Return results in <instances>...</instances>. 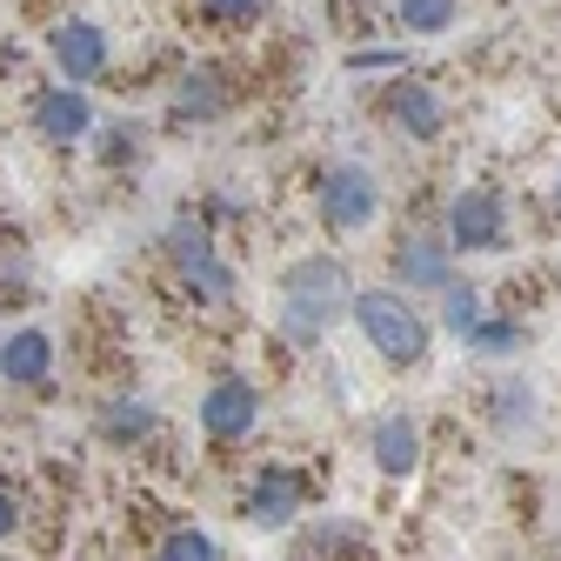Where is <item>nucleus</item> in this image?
Segmentation results:
<instances>
[{
    "instance_id": "nucleus-20",
    "label": "nucleus",
    "mask_w": 561,
    "mask_h": 561,
    "mask_svg": "<svg viewBox=\"0 0 561 561\" xmlns=\"http://www.w3.org/2000/svg\"><path fill=\"white\" fill-rule=\"evenodd\" d=\"M134 148H140L134 121H114V127H101V161H134Z\"/></svg>"
},
{
    "instance_id": "nucleus-17",
    "label": "nucleus",
    "mask_w": 561,
    "mask_h": 561,
    "mask_svg": "<svg viewBox=\"0 0 561 561\" xmlns=\"http://www.w3.org/2000/svg\"><path fill=\"white\" fill-rule=\"evenodd\" d=\"M401 27L408 34H448L455 27V0H401Z\"/></svg>"
},
{
    "instance_id": "nucleus-23",
    "label": "nucleus",
    "mask_w": 561,
    "mask_h": 561,
    "mask_svg": "<svg viewBox=\"0 0 561 561\" xmlns=\"http://www.w3.org/2000/svg\"><path fill=\"white\" fill-rule=\"evenodd\" d=\"M14 528H21V502L8 495V488H0V541H8Z\"/></svg>"
},
{
    "instance_id": "nucleus-3",
    "label": "nucleus",
    "mask_w": 561,
    "mask_h": 561,
    "mask_svg": "<svg viewBox=\"0 0 561 561\" xmlns=\"http://www.w3.org/2000/svg\"><path fill=\"white\" fill-rule=\"evenodd\" d=\"M168 254H174L181 280L194 288V301H234V267L221 261L215 234H207L201 221H174L168 228Z\"/></svg>"
},
{
    "instance_id": "nucleus-15",
    "label": "nucleus",
    "mask_w": 561,
    "mask_h": 561,
    "mask_svg": "<svg viewBox=\"0 0 561 561\" xmlns=\"http://www.w3.org/2000/svg\"><path fill=\"white\" fill-rule=\"evenodd\" d=\"M154 428H161V414H154L148 401H107V408H101V435L121 442V448H127V442H148Z\"/></svg>"
},
{
    "instance_id": "nucleus-6",
    "label": "nucleus",
    "mask_w": 561,
    "mask_h": 561,
    "mask_svg": "<svg viewBox=\"0 0 561 561\" xmlns=\"http://www.w3.org/2000/svg\"><path fill=\"white\" fill-rule=\"evenodd\" d=\"M47 54H54V67L75 88H94L101 75H107V60H114V47H107V27L101 21H54L47 27Z\"/></svg>"
},
{
    "instance_id": "nucleus-12",
    "label": "nucleus",
    "mask_w": 561,
    "mask_h": 561,
    "mask_svg": "<svg viewBox=\"0 0 561 561\" xmlns=\"http://www.w3.org/2000/svg\"><path fill=\"white\" fill-rule=\"evenodd\" d=\"M394 274L408 280V288H448V280H455V248L435 241V234H414V241H401Z\"/></svg>"
},
{
    "instance_id": "nucleus-11",
    "label": "nucleus",
    "mask_w": 561,
    "mask_h": 561,
    "mask_svg": "<svg viewBox=\"0 0 561 561\" xmlns=\"http://www.w3.org/2000/svg\"><path fill=\"white\" fill-rule=\"evenodd\" d=\"M0 381H14V388H47L54 381V341L41 328H21L0 341Z\"/></svg>"
},
{
    "instance_id": "nucleus-8",
    "label": "nucleus",
    "mask_w": 561,
    "mask_h": 561,
    "mask_svg": "<svg viewBox=\"0 0 561 561\" xmlns=\"http://www.w3.org/2000/svg\"><path fill=\"white\" fill-rule=\"evenodd\" d=\"M27 121H34L41 140H54V148H75V140L94 134V107H88V94L75 81H67V88H41L34 107H27Z\"/></svg>"
},
{
    "instance_id": "nucleus-5",
    "label": "nucleus",
    "mask_w": 561,
    "mask_h": 561,
    "mask_svg": "<svg viewBox=\"0 0 561 561\" xmlns=\"http://www.w3.org/2000/svg\"><path fill=\"white\" fill-rule=\"evenodd\" d=\"M508 241V207L495 187H468L448 207V248L455 254H495Z\"/></svg>"
},
{
    "instance_id": "nucleus-24",
    "label": "nucleus",
    "mask_w": 561,
    "mask_h": 561,
    "mask_svg": "<svg viewBox=\"0 0 561 561\" xmlns=\"http://www.w3.org/2000/svg\"><path fill=\"white\" fill-rule=\"evenodd\" d=\"M554 215H561V181H554Z\"/></svg>"
},
{
    "instance_id": "nucleus-2",
    "label": "nucleus",
    "mask_w": 561,
    "mask_h": 561,
    "mask_svg": "<svg viewBox=\"0 0 561 561\" xmlns=\"http://www.w3.org/2000/svg\"><path fill=\"white\" fill-rule=\"evenodd\" d=\"M347 314L362 321V334L375 341V355H381V362L414 368L421 355H428V321H421L414 301H401L394 288H362L355 301H347Z\"/></svg>"
},
{
    "instance_id": "nucleus-14",
    "label": "nucleus",
    "mask_w": 561,
    "mask_h": 561,
    "mask_svg": "<svg viewBox=\"0 0 561 561\" xmlns=\"http://www.w3.org/2000/svg\"><path fill=\"white\" fill-rule=\"evenodd\" d=\"M388 114L408 127V140H435L442 121H448V114H442V94H435V88H421V81H401L394 101H388Z\"/></svg>"
},
{
    "instance_id": "nucleus-16",
    "label": "nucleus",
    "mask_w": 561,
    "mask_h": 561,
    "mask_svg": "<svg viewBox=\"0 0 561 561\" xmlns=\"http://www.w3.org/2000/svg\"><path fill=\"white\" fill-rule=\"evenodd\" d=\"M154 561H221V541L201 535V528H174V535L154 548Z\"/></svg>"
},
{
    "instance_id": "nucleus-18",
    "label": "nucleus",
    "mask_w": 561,
    "mask_h": 561,
    "mask_svg": "<svg viewBox=\"0 0 561 561\" xmlns=\"http://www.w3.org/2000/svg\"><path fill=\"white\" fill-rule=\"evenodd\" d=\"M461 341L474 347V355H515V347H522V328H515V321H488V314H481Z\"/></svg>"
},
{
    "instance_id": "nucleus-10",
    "label": "nucleus",
    "mask_w": 561,
    "mask_h": 561,
    "mask_svg": "<svg viewBox=\"0 0 561 561\" xmlns=\"http://www.w3.org/2000/svg\"><path fill=\"white\" fill-rule=\"evenodd\" d=\"M234 107V88H228V67H215V60H201V67H187L181 75V88H174V121L187 127H201V121H221Z\"/></svg>"
},
{
    "instance_id": "nucleus-19",
    "label": "nucleus",
    "mask_w": 561,
    "mask_h": 561,
    "mask_svg": "<svg viewBox=\"0 0 561 561\" xmlns=\"http://www.w3.org/2000/svg\"><path fill=\"white\" fill-rule=\"evenodd\" d=\"M442 295H448V301H442V321H448L455 334H468V328L481 321V295H474V288H455V280H448Z\"/></svg>"
},
{
    "instance_id": "nucleus-4",
    "label": "nucleus",
    "mask_w": 561,
    "mask_h": 561,
    "mask_svg": "<svg viewBox=\"0 0 561 561\" xmlns=\"http://www.w3.org/2000/svg\"><path fill=\"white\" fill-rule=\"evenodd\" d=\"M375 207H381V187H375L368 168L334 161V168L321 174V221H328L334 234H362V228L375 221Z\"/></svg>"
},
{
    "instance_id": "nucleus-9",
    "label": "nucleus",
    "mask_w": 561,
    "mask_h": 561,
    "mask_svg": "<svg viewBox=\"0 0 561 561\" xmlns=\"http://www.w3.org/2000/svg\"><path fill=\"white\" fill-rule=\"evenodd\" d=\"M241 515L254 528H288L301 515V474L295 468H261L248 481V495H241Z\"/></svg>"
},
{
    "instance_id": "nucleus-1",
    "label": "nucleus",
    "mask_w": 561,
    "mask_h": 561,
    "mask_svg": "<svg viewBox=\"0 0 561 561\" xmlns=\"http://www.w3.org/2000/svg\"><path fill=\"white\" fill-rule=\"evenodd\" d=\"M347 301H355L347 267L334 254H308V261L288 267V280H280V334L295 347H321L328 328L347 314Z\"/></svg>"
},
{
    "instance_id": "nucleus-21",
    "label": "nucleus",
    "mask_w": 561,
    "mask_h": 561,
    "mask_svg": "<svg viewBox=\"0 0 561 561\" xmlns=\"http://www.w3.org/2000/svg\"><path fill=\"white\" fill-rule=\"evenodd\" d=\"M215 21H254V14H267V0H201Z\"/></svg>"
},
{
    "instance_id": "nucleus-7",
    "label": "nucleus",
    "mask_w": 561,
    "mask_h": 561,
    "mask_svg": "<svg viewBox=\"0 0 561 561\" xmlns=\"http://www.w3.org/2000/svg\"><path fill=\"white\" fill-rule=\"evenodd\" d=\"M254 421H261V388L248 375H221L201 394V435L207 442H248Z\"/></svg>"
},
{
    "instance_id": "nucleus-22",
    "label": "nucleus",
    "mask_w": 561,
    "mask_h": 561,
    "mask_svg": "<svg viewBox=\"0 0 561 561\" xmlns=\"http://www.w3.org/2000/svg\"><path fill=\"white\" fill-rule=\"evenodd\" d=\"M522 408H528V388H495V421H502V428H508Z\"/></svg>"
},
{
    "instance_id": "nucleus-13",
    "label": "nucleus",
    "mask_w": 561,
    "mask_h": 561,
    "mask_svg": "<svg viewBox=\"0 0 561 561\" xmlns=\"http://www.w3.org/2000/svg\"><path fill=\"white\" fill-rule=\"evenodd\" d=\"M414 461H421V428L408 414H381L375 421V468L381 474H414Z\"/></svg>"
}]
</instances>
